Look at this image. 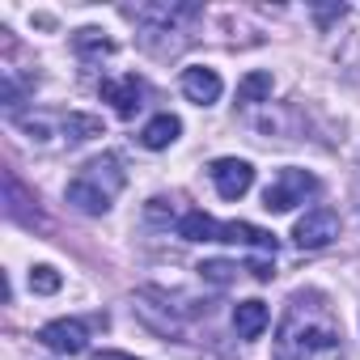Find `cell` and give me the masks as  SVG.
Listing matches in <instances>:
<instances>
[{
    "instance_id": "cell-1",
    "label": "cell",
    "mask_w": 360,
    "mask_h": 360,
    "mask_svg": "<svg viewBox=\"0 0 360 360\" xmlns=\"http://www.w3.org/2000/svg\"><path fill=\"white\" fill-rule=\"evenodd\" d=\"M276 360H343V326L326 292H292L276 326Z\"/></svg>"
},
{
    "instance_id": "cell-2",
    "label": "cell",
    "mask_w": 360,
    "mask_h": 360,
    "mask_svg": "<svg viewBox=\"0 0 360 360\" xmlns=\"http://www.w3.org/2000/svg\"><path fill=\"white\" fill-rule=\"evenodd\" d=\"M123 183H127L123 161H119L115 153H102V157H94V161H85V165L77 169V178L64 187V195H68V204L81 208L85 217H106L110 204H115V195L123 191Z\"/></svg>"
},
{
    "instance_id": "cell-3",
    "label": "cell",
    "mask_w": 360,
    "mask_h": 360,
    "mask_svg": "<svg viewBox=\"0 0 360 360\" xmlns=\"http://www.w3.org/2000/svg\"><path fill=\"white\" fill-rule=\"evenodd\" d=\"M314 191H318V178H314L309 169L284 165L271 183H267V191H263V208H267V212H292V208L305 204Z\"/></svg>"
},
{
    "instance_id": "cell-4",
    "label": "cell",
    "mask_w": 360,
    "mask_h": 360,
    "mask_svg": "<svg viewBox=\"0 0 360 360\" xmlns=\"http://www.w3.org/2000/svg\"><path fill=\"white\" fill-rule=\"evenodd\" d=\"M208 174H212V187H217L221 200H242L255 187V165L242 161V157H217L208 165Z\"/></svg>"
},
{
    "instance_id": "cell-5",
    "label": "cell",
    "mask_w": 360,
    "mask_h": 360,
    "mask_svg": "<svg viewBox=\"0 0 360 360\" xmlns=\"http://www.w3.org/2000/svg\"><path fill=\"white\" fill-rule=\"evenodd\" d=\"M339 238V217L330 208H309L297 225H292V242L301 250H322Z\"/></svg>"
},
{
    "instance_id": "cell-6",
    "label": "cell",
    "mask_w": 360,
    "mask_h": 360,
    "mask_svg": "<svg viewBox=\"0 0 360 360\" xmlns=\"http://www.w3.org/2000/svg\"><path fill=\"white\" fill-rule=\"evenodd\" d=\"M39 343L60 352V356H81L89 347V326L81 318H56V322H47L39 330Z\"/></svg>"
},
{
    "instance_id": "cell-7",
    "label": "cell",
    "mask_w": 360,
    "mask_h": 360,
    "mask_svg": "<svg viewBox=\"0 0 360 360\" xmlns=\"http://www.w3.org/2000/svg\"><path fill=\"white\" fill-rule=\"evenodd\" d=\"M144 85L127 72V77H110V81H102V102H110L115 106V115H123V119H131L144 102Z\"/></svg>"
},
{
    "instance_id": "cell-8",
    "label": "cell",
    "mask_w": 360,
    "mask_h": 360,
    "mask_svg": "<svg viewBox=\"0 0 360 360\" xmlns=\"http://www.w3.org/2000/svg\"><path fill=\"white\" fill-rule=\"evenodd\" d=\"M178 85H183V94H187L195 106H212V102L221 98V89H225V81H221L217 68H187Z\"/></svg>"
},
{
    "instance_id": "cell-9",
    "label": "cell",
    "mask_w": 360,
    "mask_h": 360,
    "mask_svg": "<svg viewBox=\"0 0 360 360\" xmlns=\"http://www.w3.org/2000/svg\"><path fill=\"white\" fill-rule=\"evenodd\" d=\"M221 242H242V246H255V250H263V255H271L276 259V233H267V229H259V225H246V221H225L221 225Z\"/></svg>"
},
{
    "instance_id": "cell-10",
    "label": "cell",
    "mask_w": 360,
    "mask_h": 360,
    "mask_svg": "<svg viewBox=\"0 0 360 360\" xmlns=\"http://www.w3.org/2000/svg\"><path fill=\"white\" fill-rule=\"evenodd\" d=\"M267 322H271V309L263 301H238L233 305V330L242 339H259L267 330Z\"/></svg>"
},
{
    "instance_id": "cell-11",
    "label": "cell",
    "mask_w": 360,
    "mask_h": 360,
    "mask_svg": "<svg viewBox=\"0 0 360 360\" xmlns=\"http://www.w3.org/2000/svg\"><path fill=\"white\" fill-rule=\"evenodd\" d=\"M178 131H183L178 115H157L153 123H144V131H140V144H144V148H153V153H161V148H169V144L178 140Z\"/></svg>"
},
{
    "instance_id": "cell-12",
    "label": "cell",
    "mask_w": 360,
    "mask_h": 360,
    "mask_svg": "<svg viewBox=\"0 0 360 360\" xmlns=\"http://www.w3.org/2000/svg\"><path fill=\"white\" fill-rule=\"evenodd\" d=\"M178 238L183 242H221V225L208 212H183L178 217Z\"/></svg>"
},
{
    "instance_id": "cell-13",
    "label": "cell",
    "mask_w": 360,
    "mask_h": 360,
    "mask_svg": "<svg viewBox=\"0 0 360 360\" xmlns=\"http://www.w3.org/2000/svg\"><path fill=\"white\" fill-rule=\"evenodd\" d=\"M60 136H64L68 144H81V140H94V136H106V127H102L98 115H81V110H72V115L60 119Z\"/></svg>"
},
{
    "instance_id": "cell-14",
    "label": "cell",
    "mask_w": 360,
    "mask_h": 360,
    "mask_svg": "<svg viewBox=\"0 0 360 360\" xmlns=\"http://www.w3.org/2000/svg\"><path fill=\"white\" fill-rule=\"evenodd\" d=\"M271 89H276L271 72L255 68V72H246V77L238 81V106H255V102H267V98H271Z\"/></svg>"
},
{
    "instance_id": "cell-15",
    "label": "cell",
    "mask_w": 360,
    "mask_h": 360,
    "mask_svg": "<svg viewBox=\"0 0 360 360\" xmlns=\"http://www.w3.org/2000/svg\"><path fill=\"white\" fill-rule=\"evenodd\" d=\"M72 47H77L81 56H110V51H115V43H110L102 30H94V26L77 30V34H72Z\"/></svg>"
},
{
    "instance_id": "cell-16",
    "label": "cell",
    "mask_w": 360,
    "mask_h": 360,
    "mask_svg": "<svg viewBox=\"0 0 360 360\" xmlns=\"http://www.w3.org/2000/svg\"><path fill=\"white\" fill-rule=\"evenodd\" d=\"M195 271H200L208 284H217V288H225V284L238 276V267H233V263H225V259H208V263H200Z\"/></svg>"
},
{
    "instance_id": "cell-17",
    "label": "cell",
    "mask_w": 360,
    "mask_h": 360,
    "mask_svg": "<svg viewBox=\"0 0 360 360\" xmlns=\"http://www.w3.org/2000/svg\"><path fill=\"white\" fill-rule=\"evenodd\" d=\"M60 284H64V280H60V271H56V267H47V263L30 267V288H34V292H43V297H47V292H60Z\"/></svg>"
},
{
    "instance_id": "cell-18",
    "label": "cell",
    "mask_w": 360,
    "mask_h": 360,
    "mask_svg": "<svg viewBox=\"0 0 360 360\" xmlns=\"http://www.w3.org/2000/svg\"><path fill=\"white\" fill-rule=\"evenodd\" d=\"M246 271H250V276H255V280H263V284H267V280H271V276H276V263H271V259H267V255H255V259H250V263H246Z\"/></svg>"
},
{
    "instance_id": "cell-19",
    "label": "cell",
    "mask_w": 360,
    "mask_h": 360,
    "mask_svg": "<svg viewBox=\"0 0 360 360\" xmlns=\"http://www.w3.org/2000/svg\"><path fill=\"white\" fill-rule=\"evenodd\" d=\"M314 13H318V22H330V18H343L347 9H343V5H318Z\"/></svg>"
},
{
    "instance_id": "cell-20",
    "label": "cell",
    "mask_w": 360,
    "mask_h": 360,
    "mask_svg": "<svg viewBox=\"0 0 360 360\" xmlns=\"http://www.w3.org/2000/svg\"><path fill=\"white\" fill-rule=\"evenodd\" d=\"M94 360H136L131 352H115V347H102V352H94Z\"/></svg>"
}]
</instances>
